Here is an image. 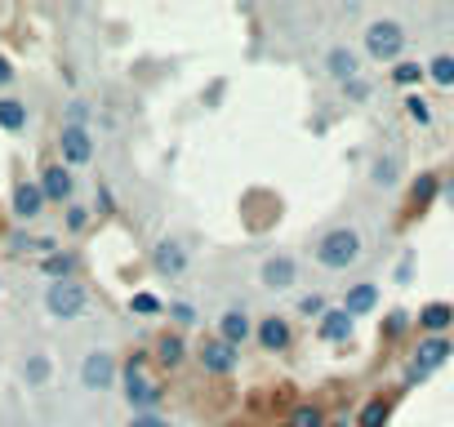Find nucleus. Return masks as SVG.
<instances>
[{"instance_id": "obj_20", "label": "nucleus", "mask_w": 454, "mask_h": 427, "mask_svg": "<svg viewBox=\"0 0 454 427\" xmlns=\"http://www.w3.org/2000/svg\"><path fill=\"white\" fill-rule=\"evenodd\" d=\"M401 178H405V156H401L396 147H392V151H379L374 165H370V182L387 191V187H396Z\"/></svg>"}, {"instance_id": "obj_10", "label": "nucleus", "mask_w": 454, "mask_h": 427, "mask_svg": "<svg viewBox=\"0 0 454 427\" xmlns=\"http://www.w3.org/2000/svg\"><path fill=\"white\" fill-rule=\"evenodd\" d=\"M45 191H41V182L36 178H23V182H14V191H10V214L19 223H36L41 214H45Z\"/></svg>"}, {"instance_id": "obj_35", "label": "nucleus", "mask_w": 454, "mask_h": 427, "mask_svg": "<svg viewBox=\"0 0 454 427\" xmlns=\"http://www.w3.org/2000/svg\"><path fill=\"white\" fill-rule=\"evenodd\" d=\"M299 312H303V316H312V321H321L330 307H325V299H321V294H303V299H299Z\"/></svg>"}, {"instance_id": "obj_6", "label": "nucleus", "mask_w": 454, "mask_h": 427, "mask_svg": "<svg viewBox=\"0 0 454 427\" xmlns=\"http://www.w3.org/2000/svg\"><path fill=\"white\" fill-rule=\"evenodd\" d=\"M192 356H196V365H200L209 378H232V374L241 369V352H237V347H227L218 334H214V338H205Z\"/></svg>"}, {"instance_id": "obj_25", "label": "nucleus", "mask_w": 454, "mask_h": 427, "mask_svg": "<svg viewBox=\"0 0 454 427\" xmlns=\"http://www.w3.org/2000/svg\"><path fill=\"white\" fill-rule=\"evenodd\" d=\"M387 76H392V85H396V89H419V85L427 81V63H410V58H401Z\"/></svg>"}, {"instance_id": "obj_7", "label": "nucleus", "mask_w": 454, "mask_h": 427, "mask_svg": "<svg viewBox=\"0 0 454 427\" xmlns=\"http://www.w3.org/2000/svg\"><path fill=\"white\" fill-rule=\"evenodd\" d=\"M116 383H121L116 356L103 352V347H94V352L81 361V387H85V392H107V387H116Z\"/></svg>"}, {"instance_id": "obj_31", "label": "nucleus", "mask_w": 454, "mask_h": 427, "mask_svg": "<svg viewBox=\"0 0 454 427\" xmlns=\"http://www.w3.org/2000/svg\"><path fill=\"white\" fill-rule=\"evenodd\" d=\"M129 312H134V316H165V303H160L156 294H147V290H143V294H134V299H129Z\"/></svg>"}, {"instance_id": "obj_11", "label": "nucleus", "mask_w": 454, "mask_h": 427, "mask_svg": "<svg viewBox=\"0 0 454 427\" xmlns=\"http://www.w3.org/2000/svg\"><path fill=\"white\" fill-rule=\"evenodd\" d=\"M187 361H192V347H187V338H183L178 330H165V334L152 343V365H156V369L174 374V369H183Z\"/></svg>"}, {"instance_id": "obj_39", "label": "nucleus", "mask_w": 454, "mask_h": 427, "mask_svg": "<svg viewBox=\"0 0 454 427\" xmlns=\"http://www.w3.org/2000/svg\"><path fill=\"white\" fill-rule=\"evenodd\" d=\"M325 427H348V418H330V423H325Z\"/></svg>"}, {"instance_id": "obj_23", "label": "nucleus", "mask_w": 454, "mask_h": 427, "mask_svg": "<svg viewBox=\"0 0 454 427\" xmlns=\"http://www.w3.org/2000/svg\"><path fill=\"white\" fill-rule=\"evenodd\" d=\"M0 129L5 134H23L27 129V103L14 94H0Z\"/></svg>"}, {"instance_id": "obj_5", "label": "nucleus", "mask_w": 454, "mask_h": 427, "mask_svg": "<svg viewBox=\"0 0 454 427\" xmlns=\"http://www.w3.org/2000/svg\"><path fill=\"white\" fill-rule=\"evenodd\" d=\"M450 356H454L450 334H445V338H419V347H414V356H410V365H405V387H414V383L432 378Z\"/></svg>"}, {"instance_id": "obj_33", "label": "nucleus", "mask_w": 454, "mask_h": 427, "mask_svg": "<svg viewBox=\"0 0 454 427\" xmlns=\"http://www.w3.org/2000/svg\"><path fill=\"white\" fill-rule=\"evenodd\" d=\"M90 116H94V107H90L85 98H72V103H67V120H63V125H76V129H90Z\"/></svg>"}, {"instance_id": "obj_3", "label": "nucleus", "mask_w": 454, "mask_h": 427, "mask_svg": "<svg viewBox=\"0 0 454 427\" xmlns=\"http://www.w3.org/2000/svg\"><path fill=\"white\" fill-rule=\"evenodd\" d=\"M405 45H410V36H405V27L396 23V19H374L370 27H365V54L374 58V63H401V54H405Z\"/></svg>"}, {"instance_id": "obj_37", "label": "nucleus", "mask_w": 454, "mask_h": 427, "mask_svg": "<svg viewBox=\"0 0 454 427\" xmlns=\"http://www.w3.org/2000/svg\"><path fill=\"white\" fill-rule=\"evenodd\" d=\"M14 76H19V72H14V63H10L5 54H0V89H10V85H14Z\"/></svg>"}, {"instance_id": "obj_1", "label": "nucleus", "mask_w": 454, "mask_h": 427, "mask_svg": "<svg viewBox=\"0 0 454 427\" xmlns=\"http://www.w3.org/2000/svg\"><path fill=\"white\" fill-rule=\"evenodd\" d=\"M121 396L129 400L134 414H156V409H160V400H165V383L156 378L152 352H134V356L121 365Z\"/></svg>"}, {"instance_id": "obj_26", "label": "nucleus", "mask_w": 454, "mask_h": 427, "mask_svg": "<svg viewBox=\"0 0 454 427\" xmlns=\"http://www.w3.org/2000/svg\"><path fill=\"white\" fill-rule=\"evenodd\" d=\"M76 254H50V259H41V276H50V281H76Z\"/></svg>"}, {"instance_id": "obj_16", "label": "nucleus", "mask_w": 454, "mask_h": 427, "mask_svg": "<svg viewBox=\"0 0 454 427\" xmlns=\"http://www.w3.org/2000/svg\"><path fill=\"white\" fill-rule=\"evenodd\" d=\"M152 268H156V276H183L187 272V250H183V241H156V250H152Z\"/></svg>"}, {"instance_id": "obj_15", "label": "nucleus", "mask_w": 454, "mask_h": 427, "mask_svg": "<svg viewBox=\"0 0 454 427\" xmlns=\"http://www.w3.org/2000/svg\"><path fill=\"white\" fill-rule=\"evenodd\" d=\"M450 325H454V303H427V307H419V316H414V330H419L423 338H445Z\"/></svg>"}, {"instance_id": "obj_29", "label": "nucleus", "mask_w": 454, "mask_h": 427, "mask_svg": "<svg viewBox=\"0 0 454 427\" xmlns=\"http://www.w3.org/2000/svg\"><path fill=\"white\" fill-rule=\"evenodd\" d=\"M427 81H432L436 89H454V54H436V58L427 63Z\"/></svg>"}, {"instance_id": "obj_27", "label": "nucleus", "mask_w": 454, "mask_h": 427, "mask_svg": "<svg viewBox=\"0 0 454 427\" xmlns=\"http://www.w3.org/2000/svg\"><path fill=\"white\" fill-rule=\"evenodd\" d=\"M330 418H325V409L317 405V400H303V405H294L290 414H286V427H325Z\"/></svg>"}, {"instance_id": "obj_30", "label": "nucleus", "mask_w": 454, "mask_h": 427, "mask_svg": "<svg viewBox=\"0 0 454 427\" xmlns=\"http://www.w3.org/2000/svg\"><path fill=\"white\" fill-rule=\"evenodd\" d=\"M401 107H405V116H410L414 125H432V103H427L423 94H405Z\"/></svg>"}, {"instance_id": "obj_9", "label": "nucleus", "mask_w": 454, "mask_h": 427, "mask_svg": "<svg viewBox=\"0 0 454 427\" xmlns=\"http://www.w3.org/2000/svg\"><path fill=\"white\" fill-rule=\"evenodd\" d=\"M254 343L268 352V356H286L290 347H294V325L286 321V316H263V321H254Z\"/></svg>"}, {"instance_id": "obj_36", "label": "nucleus", "mask_w": 454, "mask_h": 427, "mask_svg": "<svg viewBox=\"0 0 454 427\" xmlns=\"http://www.w3.org/2000/svg\"><path fill=\"white\" fill-rule=\"evenodd\" d=\"M343 98H348V103H365V98H370V81L356 76L352 85H343Z\"/></svg>"}, {"instance_id": "obj_32", "label": "nucleus", "mask_w": 454, "mask_h": 427, "mask_svg": "<svg viewBox=\"0 0 454 427\" xmlns=\"http://www.w3.org/2000/svg\"><path fill=\"white\" fill-rule=\"evenodd\" d=\"M165 316L174 321V330H178V334L196 325V307H192V303H165Z\"/></svg>"}, {"instance_id": "obj_17", "label": "nucleus", "mask_w": 454, "mask_h": 427, "mask_svg": "<svg viewBox=\"0 0 454 427\" xmlns=\"http://www.w3.org/2000/svg\"><path fill=\"white\" fill-rule=\"evenodd\" d=\"M259 281H263L268 290H277V294H281V290H290V285L299 281V263H294L290 254H272V259L259 268Z\"/></svg>"}, {"instance_id": "obj_12", "label": "nucleus", "mask_w": 454, "mask_h": 427, "mask_svg": "<svg viewBox=\"0 0 454 427\" xmlns=\"http://www.w3.org/2000/svg\"><path fill=\"white\" fill-rule=\"evenodd\" d=\"M36 182H41V191H45L50 205H72V196H76V178H72V169L63 160H50Z\"/></svg>"}, {"instance_id": "obj_34", "label": "nucleus", "mask_w": 454, "mask_h": 427, "mask_svg": "<svg viewBox=\"0 0 454 427\" xmlns=\"http://www.w3.org/2000/svg\"><path fill=\"white\" fill-rule=\"evenodd\" d=\"M90 214H94V209H85V205L72 200V205H67V219H63L67 232H85V228H90Z\"/></svg>"}, {"instance_id": "obj_4", "label": "nucleus", "mask_w": 454, "mask_h": 427, "mask_svg": "<svg viewBox=\"0 0 454 427\" xmlns=\"http://www.w3.org/2000/svg\"><path fill=\"white\" fill-rule=\"evenodd\" d=\"M90 307V290L81 281H50L45 285V312L54 321H81Z\"/></svg>"}, {"instance_id": "obj_21", "label": "nucleus", "mask_w": 454, "mask_h": 427, "mask_svg": "<svg viewBox=\"0 0 454 427\" xmlns=\"http://www.w3.org/2000/svg\"><path fill=\"white\" fill-rule=\"evenodd\" d=\"M379 307V285L374 281H356V285H348V294H343V312L356 321V316H370Z\"/></svg>"}, {"instance_id": "obj_22", "label": "nucleus", "mask_w": 454, "mask_h": 427, "mask_svg": "<svg viewBox=\"0 0 454 427\" xmlns=\"http://www.w3.org/2000/svg\"><path fill=\"white\" fill-rule=\"evenodd\" d=\"M387 423H392V396H370L356 409V423L352 427H387Z\"/></svg>"}, {"instance_id": "obj_18", "label": "nucleus", "mask_w": 454, "mask_h": 427, "mask_svg": "<svg viewBox=\"0 0 454 427\" xmlns=\"http://www.w3.org/2000/svg\"><path fill=\"white\" fill-rule=\"evenodd\" d=\"M352 330H356V321H352L343 307H330V312L317 321V338L330 343V347H343V343L352 338Z\"/></svg>"}, {"instance_id": "obj_2", "label": "nucleus", "mask_w": 454, "mask_h": 427, "mask_svg": "<svg viewBox=\"0 0 454 427\" xmlns=\"http://www.w3.org/2000/svg\"><path fill=\"white\" fill-rule=\"evenodd\" d=\"M361 254H365V245H361V232H356V228H330V232L317 237V245H312V259H317V268H325V272H348V268L361 263Z\"/></svg>"}, {"instance_id": "obj_13", "label": "nucleus", "mask_w": 454, "mask_h": 427, "mask_svg": "<svg viewBox=\"0 0 454 427\" xmlns=\"http://www.w3.org/2000/svg\"><path fill=\"white\" fill-rule=\"evenodd\" d=\"M436 196H441V174L436 169H423L414 182H410V196H405V214L410 219H423V214L436 205Z\"/></svg>"}, {"instance_id": "obj_28", "label": "nucleus", "mask_w": 454, "mask_h": 427, "mask_svg": "<svg viewBox=\"0 0 454 427\" xmlns=\"http://www.w3.org/2000/svg\"><path fill=\"white\" fill-rule=\"evenodd\" d=\"M50 374H54V361H50L45 352H32V356L23 361V378H27V387H45Z\"/></svg>"}, {"instance_id": "obj_8", "label": "nucleus", "mask_w": 454, "mask_h": 427, "mask_svg": "<svg viewBox=\"0 0 454 427\" xmlns=\"http://www.w3.org/2000/svg\"><path fill=\"white\" fill-rule=\"evenodd\" d=\"M59 160L67 169H85L94 160V134L90 129H76V125H63L59 129Z\"/></svg>"}, {"instance_id": "obj_24", "label": "nucleus", "mask_w": 454, "mask_h": 427, "mask_svg": "<svg viewBox=\"0 0 454 427\" xmlns=\"http://www.w3.org/2000/svg\"><path fill=\"white\" fill-rule=\"evenodd\" d=\"M410 330H414V316H410L405 307H392V312L379 321V338H383V343H401Z\"/></svg>"}, {"instance_id": "obj_40", "label": "nucleus", "mask_w": 454, "mask_h": 427, "mask_svg": "<svg viewBox=\"0 0 454 427\" xmlns=\"http://www.w3.org/2000/svg\"><path fill=\"white\" fill-rule=\"evenodd\" d=\"M0 290H5V285H0Z\"/></svg>"}, {"instance_id": "obj_19", "label": "nucleus", "mask_w": 454, "mask_h": 427, "mask_svg": "<svg viewBox=\"0 0 454 427\" xmlns=\"http://www.w3.org/2000/svg\"><path fill=\"white\" fill-rule=\"evenodd\" d=\"M325 72H330V81H334V85H352V81L361 76V58H356V50L334 45V50L325 54Z\"/></svg>"}, {"instance_id": "obj_14", "label": "nucleus", "mask_w": 454, "mask_h": 427, "mask_svg": "<svg viewBox=\"0 0 454 427\" xmlns=\"http://www.w3.org/2000/svg\"><path fill=\"white\" fill-rule=\"evenodd\" d=\"M218 338L227 343V347H246L250 338H254V316L246 312V307H227L223 316H218Z\"/></svg>"}, {"instance_id": "obj_38", "label": "nucleus", "mask_w": 454, "mask_h": 427, "mask_svg": "<svg viewBox=\"0 0 454 427\" xmlns=\"http://www.w3.org/2000/svg\"><path fill=\"white\" fill-rule=\"evenodd\" d=\"M129 427H169L165 418H156V414H134L129 418Z\"/></svg>"}]
</instances>
